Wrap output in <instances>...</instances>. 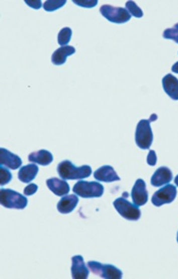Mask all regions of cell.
Returning a JSON list of instances; mask_svg holds the SVG:
<instances>
[{"label":"cell","instance_id":"cell-2","mask_svg":"<svg viewBox=\"0 0 178 279\" xmlns=\"http://www.w3.org/2000/svg\"><path fill=\"white\" fill-rule=\"evenodd\" d=\"M157 119L156 114H152L150 119H141L138 123L135 133V141L136 145L143 150L150 149L153 143V134L150 123Z\"/></svg>","mask_w":178,"mask_h":279},{"label":"cell","instance_id":"cell-7","mask_svg":"<svg viewBox=\"0 0 178 279\" xmlns=\"http://www.w3.org/2000/svg\"><path fill=\"white\" fill-rule=\"evenodd\" d=\"M87 266L95 274L100 275L103 278L120 279L123 277V272L118 267L112 264H103L98 261H88Z\"/></svg>","mask_w":178,"mask_h":279},{"label":"cell","instance_id":"cell-5","mask_svg":"<svg viewBox=\"0 0 178 279\" xmlns=\"http://www.w3.org/2000/svg\"><path fill=\"white\" fill-rule=\"evenodd\" d=\"M113 205L120 216L127 221H136L141 217V211L137 205L126 200L123 197L116 198Z\"/></svg>","mask_w":178,"mask_h":279},{"label":"cell","instance_id":"cell-18","mask_svg":"<svg viewBox=\"0 0 178 279\" xmlns=\"http://www.w3.org/2000/svg\"><path fill=\"white\" fill-rule=\"evenodd\" d=\"M39 168L34 164L25 165L20 169L18 173L19 180L24 183H30L37 176Z\"/></svg>","mask_w":178,"mask_h":279},{"label":"cell","instance_id":"cell-4","mask_svg":"<svg viewBox=\"0 0 178 279\" xmlns=\"http://www.w3.org/2000/svg\"><path fill=\"white\" fill-rule=\"evenodd\" d=\"M73 192L81 198H100L104 193V187L97 182L78 181L73 187Z\"/></svg>","mask_w":178,"mask_h":279},{"label":"cell","instance_id":"cell-24","mask_svg":"<svg viewBox=\"0 0 178 279\" xmlns=\"http://www.w3.org/2000/svg\"><path fill=\"white\" fill-rule=\"evenodd\" d=\"M12 180V174L7 168L0 167V185H4L8 184Z\"/></svg>","mask_w":178,"mask_h":279},{"label":"cell","instance_id":"cell-6","mask_svg":"<svg viewBox=\"0 0 178 279\" xmlns=\"http://www.w3.org/2000/svg\"><path fill=\"white\" fill-rule=\"evenodd\" d=\"M100 13L108 21L118 24L128 22L130 21L132 17L126 9L114 7L110 5L102 6Z\"/></svg>","mask_w":178,"mask_h":279},{"label":"cell","instance_id":"cell-17","mask_svg":"<svg viewBox=\"0 0 178 279\" xmlns=\"http://www.w3.org/2000/svg\"><path fill=\"white\" fill-rule=\"evenodd\" d=\"M78 201V197L77 195H66V196L63 197L57 203V211L61 214H70L76 208Z\"/></svg>","mask_w":178,"mask_h":279},{"label":"cell","instance_id":"cell-31","mask_svg":"<svg viewBox=\"0 0 178 279\" xmlns=\"http://www.w3.org/2000/svg\"><path fill=\"white\" fill-rule=\"evenodd\" d=\"M176 241H177V243H178V232H177V237H176Z\"/></svg>","mask_w":178,"mask_h":279},{"label":"cell","instance_id":"cell-27","mask_svg":"<svg viewBox=\"0 0 178 279\" xmlns=\"http://www.w3.org/2000/svg\"><path fill=\"white\" fill-rule=\"evenodd\" d=\"M156 155L155 151L150 150L149 152V155L147 156V159H146V162H147L148 165H150V166H154L156 164Z\"/></svg>","mask_w":178,"mask_h":279},{"label":"cell","instance_id":"cell-21","mask_svg":"<svg viewBox=\"0 0 178 279\" xmlns=\"http://www.w3.org/2000/svg\"><path fill=\"white\" fill-rule=\"evenodd\" d=\"M66 3H67L66 0H47L44 3L43 7L44 11L47 12H53L64 7Z\"/></svg>","mask_w":178,"mask_h":279},{"label":"cell","instance_id":"cell-1","mask_svg":"<svg viewBox=\"0 0 178 279\" xmlns=\"http://www.w3.org/2000/svg\"><path fill=\"white\" fill-rule=\"evenodd\" d=\"M57 171L59 176L64 180H78L88 178L92 175V168L89 165L76 167L68 160L63 161L59 163Z\"/></svg>","mask_w":178,"mask_h":279},{"label":"cell","instance_id":"cell-29","mask_svg":"<svg viewBox=\"0 0 178 279\" xmlns=\"http://www.w3.org/2000/svg\"><path fill=\"white\" fill-rule=\"evenodd\" d=\"M172 72L174 73L178 74V61L177 62L175 63L173 66H172Z\"/></svg>","mask_w":178,"mask_h":279},{"label":"cell","instance_id":"cell-12","mask_svg":"<svg viewBox=\"0 0 178 279\" xmlns=\"http://www.w3.org/2000/svg\"><path fill=\"white\" fill-rule=\"evenodd\" d=\"M173 178V174L167 167H160L156 169L151 178V185L154 187H160L170 183Z\"/></svg>","mask_w":178,"mask_h":279},{"label":"cell","instance_id":"cell-9","mask_svg":"<svg viewBox=\"0 0 178 279\" xmlns=\"http://www.w3.org/2000/svg\"><path fill=\"white\" fill-rule=\"evenodd\" d=\"M131 196L133 202L137 206L145 205L148 201V192L146 183L141 178L137 179L132 189Z\"/></svg>","mask_w":178,"mask_h":279},{"label":"cell","instance_id":"cell-13","mask_svg":"<svg viewBox=\"0 0 178 279\" xmlns=\"http://www.w3.org/2000/svg\"><path fill=\"white\" fill-rule=\"evenodd\" d=\"M94 178L97 181L104 182H113L120 180V178L116 174L114 168L110 165H104L98 168L94 172Z\"/></svg>","mask_w":178,"mask_h":279},{"label":"cell","instance_id":"cell-10","mask_svg":"<svg viewBox=\"0 0 178 279\" xmlns=\"http://www.w3.org/2000/svg\"><path fill=\"white\" fill-rule=\"evenodd\" d=\"M0 165L7 167L13 170H16L22 165V160L18 155L12 153L10 151L1 148L0 149Z\"/></svg>","mask_w":178,"mask_h":279},{"label":"cell","instance_id":"cell-20","mask_svg":"<svg viewBox=\"0 0 178 279\" xmlns=\"http://www.w3.org/2000/svg\"><path fill=\"white\" fill-rule=\"evenodd\" d=\"M71 35H72V31L69 27H64L61 29L57 36V41L58 44L61 46L67 45L70 41H71Z\"/></svg>","mask_w":178,"mask_h":279},{"label":"cell","instance_id":"cell-19","mask_svg":"<svg viewBox=\"0 0 178 279\" xmlns=\"http://www.w3.org/2000/svg\"><path fill=\"white\" fill-rule=\"evenodd\" d=\"M29 162L38 164L42 166L50 165L54 160L52 154L47 150H40L38 152H33L28 156Z\"/></svg>","mask_w":178,"mask_h":279},{"label":"cell","instance_id":"cell-8","mask_svg":"<svg viewBox=\"0 0 178 279\" xmlns=\"http://www.w3.org/2000/svg\"><path fill=\"white\" fill-rule=\"evenodd\" d=\"M176 196V188L173 185H165L156 191L152 197V203L156 207L171 203Z\"/></svg>","mask_w":178,"mask_h":279},{"label":"cell","instance_id":"cell-28","mask_svg":"<svg viewBox=\"0 0 178 279\" xmlns=\"http://www.w3.org/2000/svg\"><path fill=\"white\" fill-rule=\"evenodd\" d=\"M25 3L29 7L34 9V10H39V9H41V7H42V4H41V1H40V0H35V1L26 0Z\"/></svg>","mask_w":178,"mask_h":279},{"label":"cell","instance_id":"cell-25","mask_svg":"<svg viewBox=\"0 0 178 279\" xmlns=\"http://www.w3.org/2000/svg\"><path fill=\"white\" fill-rule=\"evenodd\" d=\"M73 4L85 8H93L98 4L97 0H72Z\"/></svg>","mask_w":178,"mask_h":279},{"label":"cell","instance_id":"cell-16","mask_svg":"<svg viewBox=\"0 0 178 279\" xmlns=\"http://www.w3.org/2000/svg\"><path fill=\"white\" fill-rule=\"evenodd\" d=\"M75 51V48L73 46L67 45L59 47L53 53L51 61L54 65H62L66 62L67 57L74 54Z\"/></svg>","mask_w":178,"mask_h":279},{"label":"cell","instance_id":"cell-22","mask_svg":"<svg viewBox=\"0 0 178 279\" xmlns=\"http://www.w3.org/2000/svg\"><path fill=\"white\" fill-rule=\"evenodd\" d=\"M126 8L128 12L130 13V15L133 16V17H136V18H141V17H143V11L133 1H128V2H126Z\"/></svg>","mask_w":178,"mask_h":279},{"label":"cell","instance_id":"cell-3","mask_svg":"<svg viewBox=\"0 0 178 279\" xmlns=\"http://www.w3.org/2000/svg\"><path fill=\"white\" fill-rule=\"evenodd\" d=\"M0 203L5 208L24 210L28 204V199L27 197L13 189L1 188Z\"/></svg>","mask_w":178,"mask_h":279},{"label":"cell","instance_id":"cell-26","mask_svg":"<svg viewBox=\"0 0 178 279\" xmlns=\"http://www.w3.org/2000/svg\"><path fill=\"white\" fill-rule=\"evenodd\" d=\"M37 189H38V186L36 184H30L24 188V195H28V196L34 195V193L37 192Z\"/></svg>","mask_w":178,"mask_h":279},{"label":"cell","instance_id":"cell-15","mask_svg":"<svg viewBox=\"0 0 178 279\" xmlns=\"http://www.w3.org/2000/svg\"><path fill=\"white\" fill-rule=\"evenodd\" d=\"M163 90L173 100H178V79L171 74H167L162 79Z\"/></svg>","mask_w":178,"mask_h":279},{"label":"cell","instance_id":"cell-23","mask_svg":"<svg viewBox=\"0 0 178 279\" xmlns=\"http://www.w3.org/2000/svg\"><path fill=\"white\" fill-rule=\"evenodd\" d=\"M163 38L172 40L178 44V24H175L172 28H168L163 31Z\"/></svg>","mask_w":178,"mask_h":279},{"label":"cell","instance_id":"cell-14","mask_svg":"<svg viewBox=\"0 0 178 279\" xmlns=\"http://www.w3.org/2000/svg\"><path fill=\"white\" fill-rule=\"evenodd\" d=\"M49 189L57 196H63L70 192V186L66 181L57 178H49L46 181Z\"/></svg>","mask_w":178,"mask_h":279},{"label":"cell","instance_id":"cell-30","mask_svg":"<svg viewBox=\"0 0 178 279\" xmlns=\"http://www.w3.org/2000/svg\"><path fill=\"white\" fill-rule=\"evenodd\" d=\"M174 182H175V184H176V185H177L178 186V175H176V177H175Z\"/></svg>","mask_w":178,"mask_h":279},{"label":"cell","instance_id":"cell-11","mask_svg":"<svg viewBox=\"0 0 178 279\" xmlns=\"http://www.w3.org/2000/svg\"><path fill=\"white\" fill-rule=\"evenodd\" d=\"M71 274L73 278L86 279L88 277V269L86 267L82 256L76 255L71 257Z\"/></svg>","mask_w":178,"mask_h":279}]
</instances>
